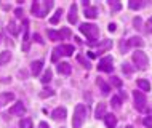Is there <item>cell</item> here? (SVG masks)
I'll return each mask as SVG.
<instances>
[{"mask_svg": "<svg viewBox=\"0 0 152 128\" xmlns=\"http://www.w3.org/2000/svg\"><path fill=\"white\" fill-rule=\"evenodd\" d=\"M133 98H134V107L138 109V112H144L146 110V96L142 91H133Z\"/></svg>", "mask_w": 152, "mask_h": 128, "instance_id": "obj_5", "label": "cell"}, {"mask_svg": "<svg viewBox=\"0 0 152 128\" xmlns=\"http://www.w3.org/2000/svg\"><path fill=\"white\" fill-rule=\"evenodd\" d=\"M51 77H53V72H51V69H47V71L43 72V75H42V83H48V82L51 80Z\"/></svg>", "mask_w": 152, "mask_h": 128, "instance_id": "obj_22", "label": "cell"}, {"mask_svg": "<svg viewBox=\"0 0 152 128\" xmlns=\"http://www.w3.org/2000/svg\"><path fill=\"white\" fill-rule=\"evenodd\" d=\"M61 15H63V10H61V8H58V10H56V13H55V16H53V18L50 19V23H51V24H58Z\"/></svg>", "mask_w": 152, "mask_h": 128, "instance_id": "obj_23", "label": "cell"}, {"mask_svg": "<svg viewBox=\"0 0 152 128\" xmlns=\"http://www.w3.org/2000/svg\"><path fill=\"white\" fill-rule=\"evenodd\" d=\"M56 50L59 51V55H64V56L74 55V47L72 45H61V47H56Z\"/></svg>", "mask_w": 152, "mask_h": 128, "instance_id": "obj_11", "label": "cell"}, {"mask_svg": "<svg viewBox=\"0 0 152 128\" xmlns=\"http://www.w3.org/2000/svg\"><path fill=\"white\" fill-rule=\"evenodd\" d=\"M112 56H106L102 58V59L99 61V64H98V71L101 72H112L114 71V66H112Z\"/></svg>", "mask_w": 152, "mask_h": 128, "instance_id": "obj_6", "label": "cell"}, {"mask_svg": "<svg viewBox=\"0 0 152 128\" xmlns=\"http://www.w3.org/2000/svg\"><path fill=\"white\" fill-rule=\"evenodd\" d=\"M128 7L131 8V10H139V8H142V3H141V2H134V0H131V2L128 3Z\"/></svg>", "mask_w": 152, "mask_h": 128, "instance_id": "obj_30", "label": "cell"}, {"mask_svg": "<svg viewBox=\"0 0 152 128\" xmlns=\"http://www.w3.org/2000/svg\"><path fill=\"white\" fill-rule=\"evenodd\" d=\"M133 26H134V29H141L142 27V21H141L139 16H136V18L133 19Z\"/></svg>", "mask_w": 152, "mask_h": 128, "instance_id": "obj_31", "label": "cell"}, {"mask_svg": "<svg viewBox=\"0 0 152 128\" xmlns=\"http://www.w3.org/2000/svg\"><path fill=\"white\" fill-rule=\"evenodd\" d=\"M96 85L101 88L102 94H109V91H110V86H109L107 83H106V82L102 80V78H98V80H96Z\"/></svg>", "mask_w": 152, "mask_h": 128, "instance_id": "obj_18", "label": "cell"}, {"mask_svg": "<svg viewBox=\"0 0 152 128\" xmlns=\"http://www.w3.org/2000/svg\"><path fill=\"white\" fill-rule=\"evenodd\" d=\"M94 117H96V118H104L106 117V104H104V102H99V104L96 106Z\"/></svg>", "mask_w": 152, "mask_h": 128, "instance_id": "obj_15", "label": "cell"}, {"mask_svg": "<svg viewBox=\"0 0 152 128\" xmlns=\"http://www.w3.org/2000/svg\"><path fill=\"white\" fill-rule=\"evenodd\" d=\"M24 112H26V107L23 106V101L15 102V104L10 107V114L11 115H23Z\"/></svg>", "mask_w": 152, "mask_h": 128, "instance_id": "obj_8", "label": "cell"}, {"mask_svg": "<svg viewBox=\"0 0 152 128\" xmlns=\"http://www.w3.org/2000/svg\"><path fill=\"white\" fill-rule=\"evenodd\" d=\"M80 32H82L83 35H87L90 45H94V43H96V39H98V35H99V29H98V26L85 23V24H82V26H80Z\"/></svg>", "mask_w": 152, "mask_h": 128, "instance_id": "obj_2", "label": "cell"}, {"mask_svg": "<svg viewBox=\"0 0 152 128\" xmlns=\"http://www.w3.org/2000/svg\"><path fill=\"white\" fill-rule=\"evenodd\" d=\"M32 39H34V40H35V42H37V43H43V40H42V37H40L39 34H34V35H32Z\"/></svg>", "mask_w": 152, "mask_h": 128, "instance_id": "obj_38", "label": "cell"}, {"mask_svg": "<svg viewBox=\"0 0 152 128\" xmlns=\"http://www.w3.org/2000/svg\"><path fill=\"white\" fill-rule=\"evenodd\" d=\"M48 37H50L51 40H63L61 32H56V31H48Z\"/></svg>", "mask_w": 152, "mask_h": 128, "instance_id": "obj_24", "label": "cell"}, {"mask_svg": "<svg viewBox=\"0 0 152 128\" xmlns=\"http://www.w3.org/2000/svg\"><path fill=\"white\" fill-rule=\"evenodd\" d=\"M146 32L147 34H152V16L147 19V23H146Z\"/></svg>", "mask_w": 152, "mask_h": 128, "instance_id": "obj_33", "label": "cell"}, {"mask_svg": "<svg viewBox=\"0 0 152 128\" xmlns=\"http://www.w3.org/2000/svg\"><path fill=\"white\" fill-rule=\"evenodd\" d=\"M94 45H98V53H104V51H107L110 47H112V40H102V42L99 43H94ZM93 47V45H91Z\"/></svg>", "mask_w": 152, "mask_h": 128, "instance_id": "obj_14", "label": "cell"}, {"mask_svg": "<svg viewBox=\"0 0 152 128\" xmlns=\"http://www.w3.org/2000/svg\"><path fill=\"white\" fill-rule=\"evenodd\" d=\"M15 15H16V18H23V8H16Z\"/></svg>", "mask_w": 152, "mask_h": 128, "instance_id": "obj_39", "label": "cell"}, {"mask_svg": "<svg viewBox=\"0 0 152 128\" xmlns=\"http://www.w3.org/2000/svg\"><path fill=\"white\" fill-rule=\"evenodd\" d=\"M8 31H10L13 35H16V34H18V27H16L15 21H10V23H8Z\"/></svg>", "mask_w": 152, "mask_h": 128, "instance_id": "obj_29", "label": "cell"}, {"mask_svg": "<svg viewBox=\"0 0 152 128\" xmlns=\"http://www.w3.org/2000/svg\"><path fill=\"white\" fill-rule=\"evenodd\" d=\"M133 63L136 64L138 69H141V71H144L147 67V63H149V59H147L146 53L141 51V50H136L133 53Z\"/></svg>", "mask_w": 152, "mask_h": 128, "instance_id": "obj_4", "label": "cell"}, {"mask_svg": "<svg viewBox=\"0 0 152 128\" xmlns=\"http://www.w3.org/2000/svg\"><path fill=\"white\" fill-rule=\"evenodd\" d=\"M88 114V107L85 104H77L75 109H74V118H72V127L74 128H80L83 125L85 118H87Z\"/></svg>", "mask_w": 152, "mask_h": 128, "instance_id": "obj_1", "label": "cell"}, {"mask_svg": "<svg viewBox=\"0 0 152 128\" xmlns=\"http://www.w3.org/2000/svg\"><path fill=\"white\" fill-rule=\"evenodd\" d=\"M110 83H112L114 86H117V88H120V86H122V80L118 77H112V78H110Z\"/></svg>", "mask_w": 152, "mask_h": 128, "instance_id": "obj_32", "label": "cell"}, {"mask_svg": "<svg viewBox=\"0 0 152 128\" xmlns=\"http://www.w3.org/2000/svg\"><path fill=\"white\" fill-rule=\"evenodd\" d=\"M42 69H43V61H34V63H32L31 71H32V74H34V75H39Z\"/></svg>", "mask_w": 152, "mask_h": 128, "instance_id": "obj_17", "label": "cell"}, {"mask_svg": "<svg viewBox=\"0 0 152 128\" xmlns=\"http://www.w3.org/2000/svg\"><path fill=\"white\" fill-rule=\"evenodd\" d=\"M39 128H50V125H48L47 122H40V125H39Z\"/></svg>", "mask_w": 152, "mask_h": 128, "instance_id": "obj_42", "label": "cell"}, {"mask_svg": "<svg viewBox=\"0 0 152 128\" xmlns=\"http://www.w3.org/2000/svg\"><path fill=\"white\" fill-rule=\"evenodd\" d=\"M107 29H109V32H115V29H117V26H115V24H114V23H110Z\"/></svg>", "mask_w": 152, "mask_h": 128, "instance_id": "obj_41", "label": "cell"}, {"mask_svg": "<svg viewBox=\"0 0 152 128\" xmlns=\"http://www.w3.org/2000/svg\"><path fill=\"white\" fill-rule=\"evenodd\" d=\"M104 122H106V127L107 128H115L117 127V117L114 114H106Z\"/></svg>", "mask_w": 152, "mask_h": 128, "instance_id": "obj_12", "label": "cell"}, {"mask_svg": "<svg viewBox=\"0 0 152 128\" xmlns=\"http://www.w3.org/2000/svg\"><path fill=\"white\" fill-rule=\"evenodd\" d=\"M53 94H55V91H53L51 88H45V90L40 91V98H50V96H53Z\"/></svg>", "mask_w": 152, "mask_h": 128, "instance_id": "obj_27", "label": "cell"}, {"mask_svg": "<svg viewBox=\"0 0 152 128\" xmlns=\"http://www.w3.org/2000/svg\"><path fill=\"white\" fill-rule=\"evenodd\" d=\"M58 58H59V51L55 48V50H53V55H51V61H53V63H56V61H58Z\"/></svg>", "mask_w": 152, "mask_h": 128, "instance_id": "obj_34", "label": "cell"}, {"mask_svg": "<svg viewBox=\"0 0 152 128\" xmlns=\"http://www.w3.org/2000/svg\"><path fill=\"white\" fill-rule=\"evenodd\" d=\"M71 71H72V67H71V64H69V63H59L58 64V72L63 74V75H69Z\"/></svg>", "mask_w": 152, "mask_h": 128, "instance_id": "obj_16", "label": "cell"}, {"mask_svg": "<svg viewBox=\"0 0 152 128\" xmlns=\"http://www.w3.org/2000/svg\"><path fill=\"white\" fill-rule=\"evenodd\" d=\"M67 19L71 24H75L77 23V5L72 3L71 8H69V15H67Z\"/></svg>", "mask_w": 152, "mask_h": 128, "instance_id": "obj_13", "label": "cell"}, {"mask_svg": "<svg viewBox=\"0 0 152 128\" xmlns=\"http://www.w3.org/2000/svg\"><path fill=\"white\" fill-rule=\"evenodd\" d=\"M77 59H79V61H80V63H82V64H83V66H85V67H87V69L90 67V63H88V61H87V59H85V58H83V56H79V58H77Z\"/></svg>", "mask_w": 152, "mask_h": 128, "instance_id": "obj_35", "label": "cell"}, {"mask_svg": "<svg viewBox=\"0 0 152 128\" xmlns=\"http://www.w3.org/2000/svg\"><path fill=\"white\" fill-rule=\"evenodd\" d=\"M85 16L90 19H94L98 16V8H94V7H88V8H85Z\"/></svg>", "mask_w": 152, "mask_h": 128, "instance_id": "obj_19", "label": "cell"}, {"mask_svg": "<svg viewBox=\"0 0 152 128\" xmlns=\"http://www.w3.org/2000/svg\"><path fill=\"white\" fill-rule=\"evenodd\" d=\"M149 117H151V118H152V110H151V115H149Z\"/></svg>", "mask_w": 152, "mask_h": 128, "instance_id": "obj_44", "label": "cell"}, {"mask_svg": "<svg viewBox=\"0 0 152 128\" xmlns=\"http://www.w3.org/2000/svg\"><path fill=\"white\" fill-rule=\"evenodd\" d=\"M142 45H144V42H142L141 37H131V39H128V42H126V43H122L120 45V48H122V51H123V50H126L128 47H139V48H141Z\"/></svg>", "mask_w": 152, "mask_h": 128, "instance_id": "obj_7", "label": "cell"}, {"mask_svg": "<svg viewBox=\"0 0 152 128\" xmlns=\"http://www.w3.org/2000/svg\"><path fill=\"white\" fill-rule=\"evenodd\" d=\"M123 128H133V127H131V125H126V127H123Z\"/></svg>", "mask_w": 152, "mask_h": 128, "instance_id": "obj_43", "label": "cell"}, {"mask_svg": "<svg viewBox=\"0 0 152 128\" xmlns=\"http://www.w3.org/2000/svg\"><path fill=\"white\" fill-rule=\"evenodd\" d=\"M13 98H15V94H13V93H10V91L2 93V94H0V107L10 104V101H13Z\"/></svg>", "mask_w": 152, "mask_h": 128, "instance_id": "obj_10", "label": "cell"}, {"mask_svg": "<svg viewBox=\"0 0 152 128\" xmlns=\"http://www.w3.org/2000/svg\"><path fill=\"white\" fill-rule=\"evenodd\" d=\"M66 115H67V110H66L64 107H56L51 112V117L55 118V120H64Z\"/></svg>", "mask_w": 152, "mask_h": 128, "instance_id": "obj_9", "label": "cell"}, {"mask_svg": "<svg viewBox=\"0 0 152 128\" xmlns=\"http://www.w3.org/2000/svg\"><path fill=\"white\" fill-rule=\"evenodd\" d=\"M53 8V2H34L32 3V13L39 18H45L47 13Z\"/></svg>", "mask_w": 152, "mask_h": 128, "instance_id": "obj_3", "label": "cell"}, {"mask_svg": "<svg viewBox=\"0 0 152 128\" xmlns=\"http://www.w3.org/2000/svg\"><path fill=\"white\" fill-rule=\"evenodd\" d=\"M61 35H63V39H66V37H69L71 35V31H69V29H63V31H61Z\"/></svg>", "mask_w": 152, "mask_h": 128, "instance_id": "obj_37", "label": "cell"}, {"mask_svg": "<svg viewBox=\"0 0 152 128\" xmlns=\"http://www.w3.org/2000/svg\"><path fill=\"white\" fill-rule=\"evenodd\" d=\"M10 59H11V53H10V51H3V53H0V66L7 64Z\"/></svg>", "mask_w": 152, "mask_h": 128, "instance_id": "obj_21", "label": "cell"}, {"mask_svg": "<svg viewBox=\"0 0 152 128\" xmlns=\"http://www.w3.org/2000/svg\"><path fill=\"white\" fill-rule=\"evenodd\" d=\"M138 86L142 90V91H151V83L147 80H144V78H139L138 80Z\"/></svg>", "mask_w": 152, "mask_h": 128, "instance_id": "obj_20", "label": "cell"}, {"mask_svg": "<svg viewBox=\"0 0 152 128\" xmlns=\"http://www.w3.org/2000/svg\"><path fill=\"white\" fill-rule=\"evenodd\" d=\"M123 72H125V74H131V72H133V67H130V64H123Z\"/></svg>", "mask_w": 152, "mask_h": 128, "instance_id": "obj_36", "label": "cell"}, {"mask_svg": "<svg viewBox=\"0 0 152 128\" xmlns=\"http://www.w3.org/2000/svg\"><path fill=\"white\" fill-rule=\"evenodd\" d=\"M144 125H146L147 128H152V118H149V117L144 118Z\"/></svg>", "mask_w": 152, "mask_h": 128, "instance_id": "obj_40", "label": "cell"}, {"mask_svg": "<svg viewBox=\"0 0 152 128\" xmlns=\"http://www.w3.org/2000/svg\"><path fill=\"white\" fill-rule=\"evenodd\" d=\"M109 5H110V10L112 11H120L122 10V3L120 2H109Z\"/></svg>", "mask_w": 152, "mask_h": 128, "instance_id": "obj_28", "label": "cell"}, {"mask_svg": "<svg viewBox=\"0 0 152 128\" xmlns=\"http://www.w3.org/2000/svg\"><path fill=\"white\" fill-rule=\"evenodd\" d=\"M19 128H34L32 127V120L31 118H23V120L19 122Z\"/></svg>", "mask_w": 152, "mask_h": 128, "instance_id": "obj_26", "label": "cell"}, {"mask_svg": "<svg viewBox=\"0 0 152 128\" xmlns=\"http://www.w3.org/2000/svg\"><path fill=\"white\" fill-rule=\"evenodd\" d=\"M110 104L115 107V109H120V106H122V98H120V96H112Z\"/></svg>", "mask_w": 152, "mask_h": 128, "instance_id": "obj_25", "label": "cell"}]
</instances>
